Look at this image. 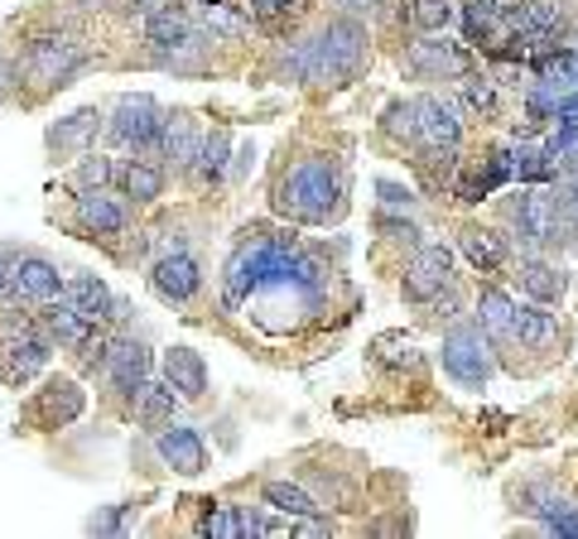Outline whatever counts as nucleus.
Returning <instances> with one entry per match:
<instances>
[{
  "label": "nucleus",
  "instance_id": "1",
  "mask_svg": "<svg viewBox=\"0 0 578 539\" xmlns=\"http://www.w3.org/2000/svg\"><path fill=\"white\" fill-rule=\"evenodd\" d=\"M275 208L294 222H328L342 212V174L332 160L294 164L275 188Z\"/></svg>",
  "mask_w": 578,
  "mask_h": 539
},
{
  "label": "nucleus",
  "instance_id": "2",
  "mask_svg": "<svg viewBox=\"0 0 578 539\" xmlns=\"http://www.w3.org/2000/svg\"><path fill=\"white\" fill-rule=\"evenodd\" d=\"M366 63V29L357 20H332V25L309 39V83H348Z\"/></svg>",
  "mask_w": 578,
  "mask_h": 539
},
{
  "label": "nucleus",
  "instance_id": "3",
  "mask_svg": "<svg viewBox=\"0 0 578 539\" xmlns=\"http://www.w3.org/2000/svg\"><path fill=\"white\" fill-rule=\"evenodd\" d=\"M439 356H443V371H449L458 386H487L492 380V337L482 333V323H468V328H453L449 337H443V347H439Z\"/></svg>",
  "mask_w": 578,
  "mask_h": 539
},
{
  "label": "nucleus",
  "instance_id": "4",
  "mask_svg": "<svg viewBox=\"0 0 578 539\" xmlns=\"http://www.w3.org/2000/svg\"><path fill=\"white\" fill-rule=\"evenodd\" d=\"M111 140L136 145V150H160L164 145V111L154 97H121L116 116H111Z\"/></svg>",
  "mask_w": 578,
  "mask_h": 539
},
{
  "label": "nucleus",
  "instance_id": "5",
  "mask_svg": "<svg viewBox=\"0 0 578 539\" xmlns=\"http://www.w3.org/2000/svg\"><path fill=\"white\" fill-rule=\"evenodd\" d=\"M449 275H453V251H449V246H419V255L405 265L400 289H405L410 303H429L434 294L449 289Z\"/></svg>",
  "mask_w": 578,
  "mask_h": 539
},
{
  "label": "nucleus",
  "instance_id": "6",
  "mask_svg": "<svg viewBox=\"0 0 578 539\" xmlns=\"http://www.w3.org/2000/svg\"><path fill=\"white\" fill-rule=\"evenodd\" d=\"M463 135V116L453 101L443 97H419L415 101V145L419 150H449Z\"/></svg>",
  "mask_w": 578,
  "mask_h": 539
},
{
  "label": "nucleus",
  "instance_id": "7",
  "mask_svg": "<svg viewBox=\"0 0 578 539\" xmlns=\"http://www.w3.org/2000/svg\"><path fill=\"white\" fill-rule=\"evenodd\" d=\"M77 63H83V49H77L73 39H35L25 53V73H29V83H39V87L63 83Z\"/></svg>",
  "mask_w": 578,
  "mask_h": 539
},
{
  "label": "nucleus",
  "instance_id": "8",
  "mask_svg": "<svg viewBox=\"0 0 578 539\" xmlns=\"http://www.w3.org/2000/svg\"><path fill=\"white\" fill-rule=\"evenodd\" d=\"M154 453H160L164 467H174L179 477H198V472L208 467V448L198 429H188V424H164L160 438H154Z\"/></svg>",
  "mask_w": 578,
  "mask_h": 539
},
{
  "label": "nucleus",
  "instance_id": "9",
  "mask_svg": "<svg viewBox=\"0 0 578 539\" xmlns=\"http://www.w3.org/2000/svg\"><path fill=\"white\" fill-rule=\"evenodd\" d=\"M150 285H154V294H160L164 303H188L198 289H203V270H198L193 255L174 251V255H164V261L154 265Z\"/></svg>",
  "mask_w": 578,
  "mask_h": 539
},
{
  "label": "nucleus",
  "instance_id": "10",
  "mask_svg": "<svg viewBox=\"0 0 578 539\" xmlns=\"http://www.w3.org/2000/svg\"><path fill=\"white\" fill-rule=\"evenodd\" d=\"M265 261H271V241H265V236L237 246V255L227 261V303H231V309L247 303V294L265 279Z\"/></svg>",
  "mask_w": 578,
  "mask_h": 539
},
{
  "label": "nucleus",
  "instance_id": "11",
  "mask_svg": "<svg viewBox=\"0 0 578 539\" xmlns=\"http://www.w3.org/2000/svg\"><path fill=\"white\" fill-rule=\"evenodd\" d=\"M405 67L419 77H463L468 73V53L449 39H419V43H410Z\"/></svg>",
  "mask_w": 578,
  "mask_h": 539
},
{
  "label": "nucleus",
  "instance_id": "12",
  "mask_svg": "<svg viewBox=\"0 0 578 539\" xmlns=\"http://www.w3.org/2000/svg\"><path fill=\"white\" fill-rule=\"evenodd\" d=\"M106 376L121 396H136L144 386V376H150V352H144V342H136V337H116V342L106 347Z\"/></svg>",
  "mask_w": 578,
  "mask_h": 539
},
{
  "label": "nucleus",
  "instance_id": "13",
  "mask_svg": "<svg viewBox=\"0 0 578 539\" xmlns=\"http://www.w3.org/2000/svg\"><path fill=\"white\" fill-rule=\"evenodd\" d=\"M77 222L92 236H121L126 231V208H121V198H111L106 188H83V193H77Z\"/></svg>",
  "mask_w": 578,
  "mask_h": 539
},
{
  "label": "nucleus",
  "instance_id": "14",
  "mask_svg": "<svg viewBox=\"0 0 578 539\" xmlns=\"http://www.w3.org/2000/svg\"><path fill=\"white\" fill-rule=\"evenodd\" d=\"M15 289H20V303H49V299H59L63 275H59V265H49L43 255H20Z\"/></svg>",
  "mask_w": 578,
  "mask_h": 539
},
{
  "label": "nucleus",
  "instance_id": "15",
  "mask_svg": "<svg viewBox=\"0 0 578 539\" xmlns=\"http://www.w3.org/2000/svg\"><path fill=\"white\" fill-rule=\"evenodd\" d=\"M516 342L530 352H550L560 342V318L550 313V303H516Z\"/></svg>",
  "mask_w": 578,
  "mask_h": 539
},
{
  "label": "nucleus",
  "instance_id": "16",
  "mask_svg": "<svg viewBox=\"0 0 578 539\" xmlns=\"http://www.w3.org/2000/svg\"><path fill=\"white\" fill-rule=\"evenodd\" d=\"M164 380H169L184 400H203V390H208L203 356H198L193 347H174V352H164Z\"/></svg>",
  "mask_w": 578,
  "mask_h": 539
},
{
  "label": "nucleus",
  "instance_id": "17",
  "mask_svg": "<svg viewBox=\"0 0 578 539\" xmlns=\"http://www.w3.org/2000/svg\"><path fill=\"white\" fill-rule=\"evenodd\" d=\"M0 356H5L0 376L15 380V386H20V380H29L35 371L49 366V342H43L39 333H35V337H15V342H5V352H0Z\"/></svg>",
  "mask_w": 578,
  "mask_h": 539
},
{
  "label": "nucleus",
  "instance_id": "18",
  "mask_svg": "<svg viewBox=\"0 0 578 539\" xmlns=\"http://www.w3.org/2000/svg\"><path fill=\"white\" fill-rule=\"evenodd\" d=\"M477 323H482V333L492 337V342H516V303L502 289H482V299H477Z\"/></svg>",
  "mask_w": 578,
  "mask_h": 539
},
{
  "label": "nucleus",
  "instance_id": "19",
  "mask_svg": "<svg viewBox=\"0 0 578 539\" xmlns=\"http://www.w3.org/2000/svg\"><path fill=\"white\" fill-rule=\"evenodd\" d=\"M203 140L208 135L193 126L188 116H164V154H169L179 168H193L198 154H203Z\"/></svg>",
  "mask_w": 578,
  "mask_h": 539
},
{
  "label": "nucleus",
  "instance_id": "20",
  "mask_svg": "<svg viewBox=\"0 0 578 539\" xmlns=\"http://www.w3.org/2000/svg\"><path fill=\"white\" fill-rule=\"evenodd\" d=\"M68 303H73L77 313H83L87 323H92V328H97V323H106V318H111V303H116V299H111V289H106L97 275H77V279H73V289H68Z\"/></svg>",
  "mask_w": 578,
  "mask_h": 539
},
{
  "label": "nucleus",
  "instance_id": "21",
  "mask_svg": "<svg viewBox=\"0 0 578 539\" xmlns=\"http://www.w3.org/2000/svg\"><path fill=\"white\" fill-rule=\"evenodd\" d=\"M564 285H569V279H564L550 261H536V255H526V261H520V289H526L530 299L560 303L564 299Z\"/></svg>",
  "mask_w": 578,
  "mask_h": 539
},
{
  "label": "nucleus",
  "instance_id": "22",
  "mask_svg": "<svg viewBox=\"0 0 578 539\" xmlns=\"http://www.w3.org/2000/svg\"><path fill=\"white\" fill-rule=\"evenodd\" d=\"M39 414H43V424H73L83 414V390L73 380H49L39 396Z\"/></svg>",
  "mask_w": 578,
  "mask_h": 539
},
{
  "label": "nucleus",
  "instance_id": "23",
  "mask_svg": "<svg viewBox=\"0 0 578 539\" xmlns=\"http://www.w3.org/2000/svg\"><path fill=\"white\" fill-rule=\"evenodd\" d=\"M39 328L49 333L53 342H63V347H77V342H83L87 333H92V323H87L83 313L73 309V303H53V299H49V309H43V323H39Z\"/></svg>",
  "mask_w": 578,
  "mask_h": 539
},
{
  "label": "nucleus",
  "instance_id": "24",
  "mask_svg": "<svg viewBox=\"0 0 578 539\" xmlns=\"http://www.w3.org/2000/svg\"><path fill=\"white\" fill-rule=\"evenodd\" d=\"M136 419L144 429H164V424H174V386L164 380V386H144L136 390Z\"/></svg>",
  "mask_w": 578,
  "mask_h": 539
},
{
  "label": "nucleus",
  "instance_id": "25",
  "mask_svg": "<svg viewBox=\"0 0 578 539\" xmlns=\"http://www.w3.org/2000/svg\"><path fill=\"white\" fill-rule=\"evenodd\" d=\"M144 34H150V43H160V49H169V43H184L193 25H188V10L184 5H160L150 20H144Z\"/></svg>",
  "mask_w": 578,
  "mask_h": 539
},
{
  "label": "nucleus",
  "instance_id": "26",
  "mask_svg": "<svg viewBox=\"0 0 578 539\" xmlns=\"http://www.w3.org/2000/svg\"><path fill=\"white\" fill-rule=\"evenodd\" d=\"M116 178H121V188H126V198H136V202H154L164 193V174L150 160H130Z\"/></svg>",
  "mask_w": 578,
  "mask_h": 539
},
{
  "label": "nucleus",
  "instance_id": "27",
  "mask_svg": "<svg viewBox=\"0 0 578 539\" xmlns=\"http://www.w3.org/2000/svg\"><path fill=\"white\" fill-rule=\"evenodd\" d=\"M463 251H468V261L477 270H502V261H506L502 236L487 227H463Z\"/></svg>",
  "mask_w": 578,
  "mask_h": 539
},
{
  "label": "nucleus",
  "instance_id": "28",
  "mask_svg": "<svg viewBox=\"0 0 578 539\" xmlns=\"http://www.w3.org/2000/svg\"><path fill=\"white\" fill-rule=\"evenodd\" d=\"M265 501H271L275 511H285V515H299V521H309V515L324 511V505L309 497L304 487H294V481H265Z\"/></svg>",
  "mask_w": 578,
  "mask_h": 539
},
{
  "label": "nucleus",
  "instance_id": "29",
  "mask_svg": "<svg viewBox=\"0 0 578 539\" xmlns=\"http://www.w3.org/2000/svg\"><path fill=\"white\" fill-rule=\"evenodd\" d=\"M530 511L540 515L550 535H569V539H578V505H574V501H564V497H554V491H544L540 505H530Z\"/></svg>",
  "mask_w": 578,
  "mask_h": 539
},
{
  "label": "nucleus",
  "instance_id": "30",
  "mask_svg": "<svg viewBox=\"0 0 578 539\" xmlns=\"http://www.w3.org/2000/svg\"><path fill=\"white\" fill-rule=\"evenodd\" d=\"M97 111H77V116H68V121H59V126L49 130V145L53 150H83L87 140H97Z\"/></svg>",
  "mask_w": 578,
  "mask_h": 539
},
{
  "label": "nucleus",
  "instance_id": "31",
  "mask_svg": "<svg viewBox=\"0 0 578 539\" xmlns=\"http://www.w3.org/2000/svg\"><path fill=\"white\" fill-rule=\"evenodd\" d=\"M198 184H217V178L222 174H227V135H222V130H213V135H208V140H203V154H198Z\"/></svg>",
  "mask_w": 578,
  "mask_h": 539
},
{
  "label": "nucleus",
  "instance_id": "32",
  "mask_svg": "<svg viewBox=\"0 0 578 539\" xmlns=\"http://www.w3.org/2000/svg\"><path fill=\"white\" fill-rule=\"evenodd\" d=\"M372 362L376 366H415L419 356H415V347H410L400 333H381L372 342Z\"/></svg>",
  "mask_w": 578,
  "mask_h": 539
},
{
  "label": "nucleus",
  "instance_id": "33",
  "mask_svg": "<svg viewBox=\"0 0 578 539\" xmlns=\"http://www.w3.org/2000/svg\"><path fill=\"white\" fill-rule=\"evenodd\" d=\"M410 15H415V25L425 29V34H443L453 25V15H458V10H453V0H415V10H410Z\"/></svg>",
  "mask_w": 578,
  "mask_h": 539
},
{
  "label": "nucleus",
  "instance_id": "34",
  "mask_svg": "<svg viewBox=\"0 0 578 539\" xmlns=\"http://www.w3.org/2000/svg\"><path fill=\"white\" fill-rule=\"evenodd\" d=\"M381 130L391 135V140H415V101H395V106H386Z\"/></svg>",
  "mask_w": 578,
  "mask_h": 539
},
{
  "label": "nucleus",
  "instance_id": "35",
  "mask_svg": "<svg viewBox=\"0 0 578 539\" xmlns=\"http://www.w3.org/2000/svg\"><path fill=\"white\" fill-rule=\"evenodd\" d=\"M463 106L477 111V116H492L497 111V87L487 77H463Z\"/></svg>",
  "mask_w": 578,
  "mask_h": 539
},
{
  "label": "nucleus",
  "instance_id": "36",
  "mask_svg": "<svg viewBox=\"0 0 578 539\" xmlns=\"http://www.w3.org/2000/svg\"><path fill=\"white\" fill-rule=\"evenodd\" d=\"M111 178H116V168H111V160H87L83 168H77V184H83V188H106Z\"/></svg>",
  "mask_w": 578,
  "mask_h": 539
},
{
  "label": "nucleus",
  "instance_id": "37",
  "mask_svg": "<svg viewBox=\"0 0 578 539\" xmlns=\"http://www.w3.org/2000/svg\"><path fill=\"white\" fill-rule=\"evenodd\" d=\"M0 303H20V289H15V255H0Z\"/></svg>",
  "mask_w": 578,
  "mask_h": 539
},
{
  "label": "nucleus",
  "instance_id": "38",
  "mask_svg": "<svg viewBox=\"0 0 578 539\" xmlns=\"http://www.w3.org/2000/svg\"><path fill=\"white\" fill-rule=\"evenodd\" d=\"M231 511H237V535H265V530H271L255 505H231Z\"/></svg>",
  "mask_w": 578,
  "mask_h": 539
},
{
  "label": "nucleus",
  "instance_id": "39",
  "mask_svg": "<svg viewBox=\"0 0 578 539\" xmlns=\"http://www.w3.org/2000/svg\"><path fill=\"white\" fill-rule=\"evenodd\" d=\"M203 535H222V539H237V511H222V515H208L203 521Z\"/></svg>",
  "mask_w": 578,
  "mask_h": 539
},
{
  "label": "nucleus",
  "instance_id": "40",
  "mask_svg": "<svg viewBox=\"0 0 578 539\" xmlns=\"http://www.w3.org/2000/svg\"><path fill=\"white\" fill-rule=\"evenodd\" d=\"M304 0H251V15L261 20H275V15H289V10H299Z\"/></svg>",
  "mask_w": 578,
  "mask_h": 539
},
{
  "label": "nucleus",
  "instance_id": "41",
  "mask_svg": "<svg viewBox=\"0 0 578 539\" xmlns=\"http://www.w3.org/2000/svg\"><path fill=\"white\" fill-rule=\"evenodd\" d=\"M376 193H381V198H386V208H410V193H405V188H395V184H386V178H381V184H376Z\"/></svg>",
  "mask_w": 578,
  "mask_h": 539
},
{
  "label": "nucleus",
  "instance_id": "42",
  "mask_svg": "<svg viewBox=\"0 0 578 539\" xmlns=\"http://www.w3.org/2000/svg\"><path fill=\"white\" fill-rule=\"evenodd\" d=\"M198 5H217V0H198Z\"/></svg>",
  "mask_w": 578,
  "mask_h": 539
},
{
  "label": "nucleus",
  "instance_id": "43",
  "mask_svg": "<svg viewBox=\"0 0 578 539\" xmlns=\"http://www.w3.org/2000/svg\"><path fill=\"white\" fill-rule=\"evenodd\" d=\"M574 174H578V154H574Z\"/></svg>",
  "mask_w": 578,
  "mask_h": 539
}]
</instances>
